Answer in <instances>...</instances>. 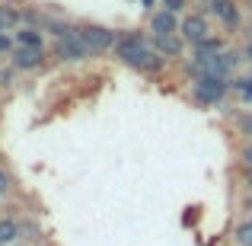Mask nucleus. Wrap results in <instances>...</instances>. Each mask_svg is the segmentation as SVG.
Returning <instances> with one entry per match:
<instances>
[{
	"label": "nucleus",
	"mask_w": 252,
	"mask_h": 246,
	"mask_svg": "<svg viewBox=\"0 0 252 246\" xmlns=\"http://www.w3.org/2000/svg\"><path fill=\"white\" fill-rule=\"evenodd\" d=\"M112 51H115V58L122 64L141 70V74H160L163 64H166V58L154 48V42H150L141 29L118 32V35H115V48H112Z\"/></svg>",
	"instance_id": "obj_1"
},
{
	"label": "nucleus",
	"mask_w": 252,
	"mask_h": 246,
	"mask_svg": "<svg viewBox=\"0 0 252 246\" xmlns=\"http://www.w3.org/2000/svg\"><path fill=\"white\" fill-rule=\"evenodd\" d=\"M227 93H230L227 77H214V74L191 77V99H195L198 105H217V103H223Z\"/></svg>",
	"instance_id": "obj_2"
},
{
	"label": "nucleus",
	"mask_w": 252,
	"mask_h": 246,
	"mask_svg": "<svg viewBox=\"0 0 252 246\" xmlns=\"http://www.w3.org/2000/svg\"><path fill=\"white\" fill-rule=\"evenodd\" d=\"M77 35L83 38V45L90 48V55H102V51L115 48L118 32L105 29V26H99V23H77Z\"/></svg>",
	"instance_id": "obj_3"
},
{
	"label": "nucleus",
	"mask_w": 252,
	"mask_h": 246,
	"mask_svg": "<svg viewBox=\"0 0 252 246\" xmlns=\"http://www.w3.org/2000/svg\"><path fill=\"white\" fill-rule=\"evenodd\" d=\"M179 35L185 38V45H191V48H198L201 42H208L211 38V23L204 13H189V16H182V23H179Z\"/></svg>",
	"instance_id": "obj_4"
},
{
	"label": "nucleus",
	"mask_w": 252,
	"mask_h": 246,
	"mask_svg": "<svg viewBox=\"0 0 252 246\" xmlns=\"http://www.w3.org/2000/svg\"><path fill=\"white\" fill-rule=\"evenodd\" d=\"M208 13L223 26V29H240L243 23V6L236 0H217V3H208Z\"/></svg>",
	"instance_id": "obj_5"
},
{
	"label": "nucleus",
	"mask_w": 252,
	"mask_h": 246,
	"mask_svg": "<svg viewBox=\"0 0 252 246\" xmlns=\"http://www.w3.org/2000/svg\"><path fill=\"white\" fill-rule=\"evenodd\" d=\"M42 64H45V48H23V45H16L10 51V68L13 70H38Z\"/></svg>",
	"instance_id": "obj_6"
},
{
	"label": "nucleus",
	"mask_w": 252,
	"mask_h": 246,
	"mask_svg": "<svg viewBox=\"0 0 252 246\" xmlns=\"http://www.w3.org/2000/svg\"><path fill=\"white\" fill-rule=\"evenodd\" d=\"M55 51H58V58H61V61H86V58H90V48H86L83 38L77 35V29L70 32L67 38H61V42L55 45Z\"/></svg>",
	"instance_id": "obj_7"
},
{
	"label": "nucleus",
	"mask_w": 252,
	"mask_h": 246,
	"mask_svg": "<svg viewBox=\"0 0 252 246\" xmlns=\"http://www.w3.org/2000/svg\"><path fill=\"white\" fill-rule=\"evenodd\" d=\"M150 42H154V48L160 51L166 61H176V58L185 55V38L179 35V32H172V35H150Z\"/></svg>",
	"instance_id": "obj_8"
},
{
	"label": "nucleus",
	"mask_w": 252,
	"mask_h": 246,
	"mask_svg": "<svg viewBox=\"0 0 252 246\" xmlns=\"http://www.w3.org/2000/svg\"><path fill=\"white\" fill-rule=\"evenodd\" d=\"M179 32V13H169V10H154L150 13V35H172Z\"/></svg>",
	"instance_id": "obj_9"
},
{
	"label": "nucleus",
	"mask_w": 252,
	"mask_h": 246,
	"mask_svg": "<svg viewBox=\"0 0 252 246\" xmlns=\"http://www.w3.org/2000/svg\"><path fill=\"white\" fill-rule=\"evenodd\" d=\"M16 45H23V48H45V45H42V29H35V26H23V29L16 32Z\"/></svg>",
	"instance_id": "obj_10"
},
{
	"label": "nucleus",
	"mask_w": 252,
	"mask_h": 246,
	"mask_svg": "<svg viewBox=\"0 0 252 246\" xmlns=\"http://www.w3.org/2000/svg\"><path fill=\"white\" fill-rule=\"evenodd\" d=\"M19 23H23V19H19V10L0 0V32H10V29H16Z\"/></svg>",
	"instance_id": "obj_11"
},
{
	"label": "nucleus",
	"mask_w": 252,
	"mask_h": 246,
	"mask_svg": "<svg viewBox=\"0 0 252 246\" xmlns=\"http://www.w3.org/2000/svg\"><path fill=\"white\" fill-rule=\"evenodd\" d=\"M74 29H77V26H74V23H67V19H45V32H51V38H55V42L67 38Z\"/></svg>",
	"instance_id": "obj_12"
},
{
	"label": "nucleus",
	"mask_w": 252,
	"mask_h": 246,
	"mask_svg": "<svg viewBox=\"0 0 252 246\" xmlns=\"http://www.w3.org/2000/svg\"><path fill=\"white\" fill-rule=\"evenodd\" d=\"M230 90H233L246 105H252V77H236V80H230Z\"/></svg>",
	"instance_id": "obj_13"
},
{
	"label": "nucleus",
	"mask_w": 252,
	"mask_h": 246,
	"mask_svg": "<svg viewBox=\"0 0 252 246\" xmlns=\"http://www.w3.org/2000/svg\"><path fill=\"white\" fill-rule=\"evenodd\" d=\"M16 237H19V224L13 221V217H3V221H0V246L13 243Z\"/></svg>",
	"instance_id": "obj_14"
},
{
	"label": "nucleus",
	"mask_w": 252,
	"mask_h": 246,
	"mask_svg": "<svg viewBox=\"0 0 252 246\" xmlns=\"http://www.w3.org/2000/svg\"><path fill=\"white\" fill-rule=\"evenodd\" d=\"M233 240L240 243V246H252V217H249V221H243L240 227H236Z\"/></svg>",
	"instance_id": "obj_15"
},
{
	"label": "nucleus",
	"mask_w": 252,
	"mask_h": 246,
	"mask_svg": "<svg viewBox=\"0 0 252 246\" xmlns=\"http://www.w3.org/2000/svg\"><path fill=\"white\" fill-rule=\"evenodd\" d=\"M236 131H240L246 141H252V112H240V115H236Z\"/></svg>",
	"instance_id": "obj_16"
},
{
	"label": "nucleus",
	"mask_w": 252,
	"mask_h": 246,
	"mask_svg": "<svg viewBox=\"0 0 252 246\" xmlns=\"http://www.w3.org/2000/svg\"><path fill=\"white\" fill-rule=\"evenodd\" d=\"M185 6H189V0H163V10H169V13H182Z\"/></svg>",
	"instance_id": "obj_17"
},
{
	"label": "nucleus",
	"mask_w": 252,
	"mask_h": 246,
	"mask_svg": "<svg viewBox=\"0 0 252 246\" xmlns=\"http://www.w3.org/2000/svg\"><path fill=\"white\" fill-rule=\"evenodd\" d=\"M240 157H243V163H246V170H252V141L246 144V147H243V154H240Z\"/></svg>",
	"instance_id": "obj_18"
},
{
	"label": "nucleus",
	"mask_w": 252,
	"mask_h": 246,
	"mask_svg": "<svg viewBox=\"0 0 252 246\" xmlns=\"http://www.w3.org/2000/svg\"><path fill=\"white\" fill-rule=\"evenodd\" d=\"M6 192H10V176L0 170V195H6Z\"/></svg>",
	"instance_id": "obj_19"
},
{
	"label": "nucleus",
	"mask_w": 252,
	"mask_h": 246,
	"mask_svg": "<svg viewBox=\"0 0 252 246\" xmlns=\"http://www.w3.org/2000/svg\"><path fill=\"white\" fill-rule=\"evenodd\" d=\"M243 58L249 61V68H252V45H246V51H243Z\"/></svg>",
	"instance_id": "obj_20"
},
{
	"label": "nucleus",
	"mask_w": 252,
	"mask_h": 246,
	"mask_svg": "<svg viewBox=\"0 0 252 246\" xmlns=\"http://www.w3.org/2000/svg\"><path fill=\"white\" fill-rule=\"evenodd\" d=\"M141 3H144V6H154V3H157V0H141Z\"/></svg>",
	"instance_id": "obj_21"
},
{
	"label": "nucleus",
	"mask_w": 252,
	"mask_h": 246,
	"mask_svg": "<svg viewBox=\"0 0 252 246\" xmlns=\"http://www.w3.org/2000/svg\"><path fill=\"white\" fill-rule=\"evenodd\" d=\"M249 13H252V0H249Z\"/></svg>",
	"instance_id": "obj_22"
},
{
	"label": "nucleus",
	"mask_w": 252,
	"mask_h": 246,
	"mask_svg": "<svg viewBox=\"0 0 252 246\" xmlns=\"http://www.w3.org/2000/svg\"><path fill=\"white\" fill-rule=\"evenodd\" d=\"M249 208H252V195H249Z\"/></svg>",
	"instance_id": "obj_23"
},
{
	"label": "nucleus",
	"mask_w": 252,
	"mask_h": 246,
	"mask_svg": "<svg viewBox=\"0 0 252 246\" xmlns=\"http://www.w3.org/2000/svg\"><path fill=\"white\" fill-rule=\"evenodd\" d=\"M208 3H217V0H208Z\"/></svg>",
	"instance_id": "obj_24"
}]
</instances>
